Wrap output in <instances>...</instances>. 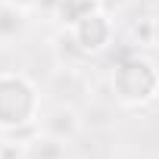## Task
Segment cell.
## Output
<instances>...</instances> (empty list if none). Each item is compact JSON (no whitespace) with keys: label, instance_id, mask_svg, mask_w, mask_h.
I'll return each mask as SVG.
<instances>
[{"label":"cell","instance_id":"6da1fadb","mask_svg":"<svg viewBox=\"0 0 159 159\" xmlns=\"http://www.w3.org/2000/svg\"><path fill=\"white\" fill-rule=\"evenodd\" d=\"M41 116V94L19 72L0 75V131H19L34 125Z\"/></svg>","mask_w":159,"mask_h":159},{"label":"cell","instance_id":"7a4b0ae2","mask_svg":"<svg viewBox=\"0 0 159 159\" xmlns=\"http://www.w3.org/2000/svg\"><path fill=\"white\" fill-rule=\"evenodd\" d=\"M112 91L122 103H147L159 94V69L140 53H125L112 72Z\"/></svg>","mask_w":159,"mask_h":159},{"label":"cell","instance_id":"3957f363","mask_svg":"<svg viewBox=\"0 0 159 159\" xmlns=\"http://www.w3.org/2000/svg\"><path fill=\"white\" fill-rule=\"evenodd\" d=\"M69 34L75 38V44L81 47L88 56H97V53H103L112 44V19L106 16V10H94L81 22H75L69 28Z\"/></svg>","mask_w":159,"mask_h":159},{"label":"cell","instance_id":"277c9868","mask_svg":"<svg viewBox=\"0 0 159 159\" xmlns=\"http://www.w3.org/2000/svg\"><path fill=\"white\" fill-rule=\"evenodd\" d=\"M41 128H44V134H50V137H56V140L66 143V140H72V137L78 134V128H81V119H78V112H75L72 106L59 103V106H53V109L44 116Z\"/></svg>","mask_w":159,"mask_h":159},{"label":"cell","instance_id":"5b68a950","mask_svg":"<svg viewBox=\"0 0 159 159\" xmlns=\"http://www.w3.org/2000/svg\"><path fill=\"white\" fill-rule=\"evenodd\" d=\"M94 10H103L100 7V0H59V7H56V16L66 28H72L75 22H81L84 16H91Z\"/></svg>","mask_w":159,"mask_h":159},{"label":"cell","instance_id":"8992f818","mask_svg":"<svg viewBox=\"0 0 159 159\" xmlns=\"http://www.w3.org/2000/svg\"><path fill=\"white\" fill-rule=\"evenodd\" d=\"M25 159H66V143L50 134H38L25 143Z\"/></svg>","mask_w":159,"mask_h":159},{"label":"cell","instance_id":"52a82bcc","mask_svg":"<svg viewBox=\"0 0 159 159\" xmlns=\"http://www.w3.org/2000/svg\"><path fill=\"white\" fill-rule=\"evenodd\" d=\"M156 34H159V19H153V16H137L128 25L131 47H153L156 44Z\"/></svg>","mask_w":159,"mask_h":159},{"label":"cell","instance_id":"ba28073f","mask_svg":"<svg viewBox=\"0 0 159 159\" xmlns=\"http://www.w3.org/2000/svg\"><path fill=\"white\" fill-rule=\"evenodd\" d=\"M22 25H25V13H19V10L10 7V3L0 7V41L16 38V34L22 31Z\"/></svg>","mask_w":159,"mask_h":159},{"label":"cell","instance_id":"9c48e42d","mask_svg":"<svg viewBox=\"0 0 159 159\" xmlns=\"http://www.w3.org/2000/svg\"><path fill=\"white\" fill-rule=\"evenodd\" d=\"M0 159H25V143H0Z\"/></svg>","mask_w":159,"mask_h":159},{"label":"cell","instance_id":"30bf717a","mask_svg":"<svg viewBox=\"0 0 159 159\" xmlns=\"http://www.w3.org/2000/svg\"><path fill=\"white\" fill-rule=\"evenodd\" d=\"M3 3H10V7H16L19 13H28V10H34V7H41V0H3Z\"/></svg>","mask_w":159,"mask_h":159},{"label":"cell","instance_id":"8fae6325","mask_svg":"<svg viewBox=\"0 0 159 159\" xmlns=\"http://www.w3.org/2000/svg\"><path fill=\"white\" fill-rule=\"evenodd\" d=\"M128 0H100V7L103 10H119V7H125Z\"/></svg>","mask_w":159,"mask_h":159},{"label":"cell","instance_id":"7c38bea8","mask_svg":"<svg viewBox=\"0 0 159 159\" xmlns=\"http://www.w3.org/2000/svg\"><path fill=\"white\" fill-rule=\"evenodd\" d=\"M56 7H59V0H41V10L47 13H56Z\"/></svg>","mask_w":159,"mask_h":159}]
</instances>
